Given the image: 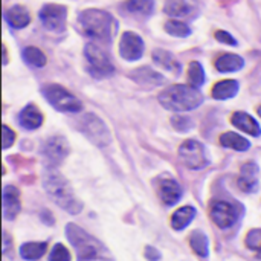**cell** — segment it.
Instances as JSON below:
<instances>
[{
  "label": "cell",
  "instance_id": "obj_2",
  "mask_svg": "<svg viewBox=\"0 0 261 261\" xmlns=\"http://www.w3.org/2000/svg\"><path fill=\"white\" fill-rule=\"evenodd\" d=\"M159 102L170 112H190L202 106L203 95L193 84H174L159 93Z\"/></svg>",
  "mask_w": 261,
  "mask_h": 261
},
{
  "label": "cell",
  "instance_id": "obj_14",
  "mask_svg": "<svg viewBox=\"0 0 261 261\" xmlns=\"http://www.w3.org/2000/svg\"><path fill=\"white\" fill-rule=\"evenodd\" d=\"M237 185L243 193H255L258 190V165L254 162L245 164L240 170Z\"/></svg>",
  "mask_w": 261,
  "mask_h": 261
},
{
  "label": "cell",
  "instance_id": "obj_19",
  "mask_svg": "<svg viewBox=\"0 0 261 261\" xmlns=\"http://www.w3.org/2000/svg\"><path fill=\"white\" fill-rule=\"evenodd\" d=\"M151 57H153V61H154L158 66L164 67V69L168 70V72H171V73H174V75H179V73L182 72L180 63L177 61V58H176L171 52H168V50H165V49H154L153 54H151Z\"/></svg>",
  "mask_w": 261,
  "mask_h": 261
},
{
  "label": "cell",
  "instance_id": "obj_13",
  "mask_svg": "<svg viewBox=\"0 0 261 261\" xmlns=\"http://www.w3.org/2000/svg\"><path fill=\"white\" fill-rule=\"evenodd\" d=\"M2 200H3V219L5 220H14L21 210L20 191L12 185L3 187Z\"/></svg>",
  "mask_w": 261,
  "mask_h": 261
},
{
  "label": "cell",
  "instance_id": "obj_7",
  "mask_svg": "<svg viewBox=\"0 0 261 261\" xmlns=\"http://www.w3.org/2000/svg\"><path fill=\"white\" fill-rule=\"evenodd\" d=\"M84 57L87 61V69L95 78H106L115 72V66L107 57V54L99 49L95 43H87L84 46Z\"/></svg>",
  "mask_w": 261,
  "mask_h": 261
},
{
  "label": "cell",
  "instance_id": "obj_12",
  "mask_svg": "<svg viewBox=\"0 0 261 261\" xmlns=\"http://www.w3.org/2000/svg\"><path fill=\"white\" fill-rule=\"evenodd\" d=\"M119 55L125 60V61H136L144 55V41L142 38L132 32L127 31L122 34L121 40H119Z\"/></svg>",
  "mask_w": 261,
  "mask_h": 261
},
{
  "label": "cell",
  "instance_id": "obj_34",
  "mask_svg": "<svg viewBox=\"0 0 261 261\" xmlns=\"http://www.w3.org/2000/svg\"><path fill=\"white\" fill-rule=\"evenodd\" d=\"M171 124H173V127H174L176 130H179V132H188V130L193 127L191 119L187 118V116H182V115L173 116V118H171Z\"/></svg>",
  "mask_w": 261,
  "mask_h": 261
},
{
  "label": "cell",
  "instance_id": "obj_25",
  "mask_svg": "<svg viewBox=\"0 0 261 261\" xmlns=\"http://www.w3.org/2000/svg\"><path fill=\"white\" fill-rule=\"evenodd\" d=\"M47 251L46 242H29L20 246V257L23 260H40Z\"/></svg>",
  "mask_w": 261,
  "mask_h": 261
},
{
  "label": "cell",
  "instance_id": "obj_20",
  "mask_svg": "<svg viewBox=\"0 0 261 261\" xmlns=\"http://www.w3.org/2000/svg\"><path fill=\"white\" fill-rule=\"evenodd\" d=\"M239 89H240V84L237 80H222V81L214 84L211 95L214 99L226 101V99L234 98L239 93Z\"/></svg>",
  "mask_w": 261,
  "mask_h": 261
},
{
  "label": "cell",
  "instance_id": "obj_10",
  "mask_svg": "<svg viewBox=\"0 0 261 261\" xmlns=\"http://www.w3.org/2000/svg\"><path fill=\"white\" fill-rule=\"evenodd\" d=\"M69 151V142L63 136H52L41 145V156L44 158L47 167H58L67 158Z\"/></svg>",
  "mask_w": 261,
  "mask_h": 261
},
{
  "label": "cell",
  "instance_id": "obj_32",
  "mask_svg": "<svg viewBox=\"0 0 261 261\" xmlns=\"http://www.w3.org/2000/svg\"><path fill=\"white\" fill-rule=\"evenodd\" d=\"M245 243H246V246L251 251H254L258 255V258H261V229H252V231H249L248 236H246Z\"/></svg>",
  "mask_w": 261,
  "mask_h": 261
},
{
  "label": "cell",
  "instance_id": "obj_4",
  "mask_svg": "<svg viewBox=\"0 0 261 261\" xmlns=\"http://www.w3.org/2000/svg\"><path fill=\"white\" fill-rule=\"evenodd\" d=\"M66 236H67L69 242L72 243L78 260L109 258V257H104L106 248L96 239H93L90 234H87L84 229H81L80 226L69 223L66 226Z\"/></svg>",
  "mask_w": 261,
  "mask_h": 261
},
{
  "label": "cell",
  "instance_id": "obj_5",
  "mask_svg": "<svg viewBox=\"0 0 261 261\" xmlns=\"http://www.w3.org/2000/svg\"><path fill=\"white\" fill-rule=\"evenodd\" d=\"M41 93L46 101L58 112L76 113L83 109V102L60 84H46L41 87Z\"/></svg>",
  "mask_w": 261,
  "mask_h": 261
},
{
  "label": "cell",
  "instance_id": "obj_31",
  "mask_svg": "<svg viewBox=\"0 0 261 261\" xmlns=\"http://www.w3.org/2000/svg\"><path fill=\"white\" fill-rule=\"evenodd\" d=\"M188 80L193 86L196 87H200L205 84V70H203V66L199 63V61H191L190 66H188Z\"/></svg>",
  "mask_w": 261,
  "mask_h": 261
},
{
  "label": "cell",
  "instance_id": "obj_16",
  "mask_svg": "<svg viewBox=\"0 0 261 261\" xmlns=\"http://www.w3.org/2000/svg\"><path fill=\"white\" fill-rule=\"evenodd\" d=\"M159 197L165 205L173 206L180 200L182 188L174 179H164L159 184Z\"/></svg>",
  "mask_w": 261,
  "mask_h": 261
},
{
  "label": "cell",
  "instance_id": "obj_6",
  "mask_svg": "<svg viewBox=\"0 0 261 261\" xmlns=\"http://www.w3.org/2000/svg\"><path fill=\"white\" fill-rule=\"evenodd\" d=\"M78 130L96 147L104 148L110 144L112 136L106 122L93 113H86L78 121Z\"/></svg>",
  "mask_w": 261,
  "mask_h": 261
},
{
  "label": "cell",
  "instance_id": "obj_36",
  "mask_svg": "<svg viewBox=\"0 0 261 261\" xmlns=\"http://www.w3.org/2000/svg\"><path fill=\"white\" fill-rule=\"evenodd\" d=\"M216 40L220 41V43L229 44V46H237V40L226 31H217L216 32Z\"/></svg>",
  "mask_w": 261,
  "mask_h": 261
},
{
  "label": "cell",
  "instance_id": "obj_3",
  "mask_svg": "<svg viewBox=\"0 0 261 261\" xmlns=\"http://www.w3.org/2000/svg\"><path fill=\"white\" fill-rule=\"evenodd\" d=\"M84 35L98 41H109L113 32V17L102 9H86L78 15Z\"/></svg>",
  "mask_w": 261,
  "mask_h": 261
},
{
  "label": "cell",
  "instance_id": "obj_33",
  "mask_svg": "<svg viewBox=\"0 0 261 261\" xmlns=\"http://www.w3.org/2000/svg\"><path fill=\"white\" fill-rule=\"evenodd\" d=\"M70 258L72 257H70V252L67 251V248L60 245V243L55 245L49 254V260L50 261H69Z\"/></svg>",
  "mask_w": 261,
  "mask_h": 261
},
{
  "label": "cell",
  "instance_id": "obj_26",
  "mask_svg": "<svg viewBox=\"0 0 261 261\" xmlns=\"http://www.w3.org/2000/svg\"><path fill=\"white\" fill-rule=\"evenodd\" d=\"M190 245H191V249L196 252L197 257H200V258H208V255H210L208 237H206L202 231H194V232L190 236Z\"/></svg>",
  "mask_w": 261,
  "mask_h": 261
},
{
  "label": "cell",
  "instance_id": "obj_1",
  "mask_svg": "<svg viewBox=\"0 0 261 261\" xmlns=\"http://www.w3.org/2000/svg\"><path fill=\"white\" fill-rule=\"evenodd\" d=\"M43 187L49 197L69 214H78L83 210V202L75 196L70 184L57 170V167H46L43 173Z\"/></svg>",
  "mask_w": 261,
  "mask_h": 261
},
{
  "label": "cell",
  "instance_id": "obj_40",
  "mask_svg": "<svg viewBox=\"0 0 261 261\" xmlns=\"http://www.w3.org/2000/svg\"><path fill=\"white\" fill-rule=\"evenodd\" d=\"M257 112H258V115H260V118H261V106L258 107V110H257Z\"/></svg>",
  "mask_w": 261,
  "mask_h": 261
},
{
  "label": "cell",
  "instance_id": "obj_22",
  "mask_svg": "<svg viewBox=\"0 0 261 261\" xmlns=\"http://www.w3.org/2000/svg\"><path fill=\"white\" fill-rule=\"evenodd\" d=\"M139 86H148V87H156L164 83V76L150 67H139L132 72L130 75Z\"/></svg>",
  "mask_w": 261,
  "mask_h": 261
},
{
  "label": "cell",
  "instance_id": "obj_29",
  "mask_svg": "<svg viewBox=\"0 0 261 261\" xmlns=\"http://www.w3.org/2000/svg\"><path fill=\"white\" fill-rule=\"evenodd\" d=\"M164 11L171 17H184L191 12V6L187 0H167Z\"/></svg>",
  "mask_w": 261,
  "mask_h": 261
},
{
  "label": "cell",
  "instance_id": "obj_11",
  "mask_svg": "<svg viewBox=\"0 0 261 261\" xmlns=\"http://www.w3.org/2000/svg\"><path fill=\"white\" fill-rule=\"evenodd\" d=\"M40 21L43 26L50 32H63L66 29V20H67V8L63 5L49 3L44 5L40 9Z\"/></svg>",
  "mask_w": 261,
  "mask_h": 261
},
{
  "label": "cell",
  "instance_id": "obj_38",
  "mask_svg": "<svg viewBox=\"0 0 261 261\" xmlns=\"http://www.w3.org/2000/svg\"><path fill=\"white\" fill-rule=\"evenodd\" d=\"M12 246V242L9 240V236H8V232L6 231H3V255H6L8 254V249Z\"/></svg>",
  "mask_w": 261,
  "mask_h": 261
},
{
  "label": "cell",
  "instance_id": "obj_18",
  "mask_svg": "<svg viewBox=\"0 0 261 261\" xmlns=\"http://www.w3.org/2000/svg\"><path fill=\"white\" fill-rule=\"evenodd\" d=\"M5 20L12 29H23L31 23V14L24 6L15 5L5 12Z\"/></svg>",
  "mask_w": 261,
  "mask_h": 261
},
{
  "label": "cell",
  "instance_id": "obj_35",
  "mask_svg": "<svg viewBox=\"0 0 261 261\" xmlns=\"http://www.w3.org/2000/svg\"><path fill=\"white\" fill-rule=\"evenodd\" d=\"M2 128H3V148L6 150V148H9V147L14 145V142H15V133L6 124H3Z\"/></svg>",
  "mask_w": 261,
  "mask_h": 261
},
{
  "label": "cell",
  "instance_id": "obj_9",
  "mask_svg": "<svg viewBox=\"0 0 261 261\" xmlns=\"http://www.w3.org/2000/svg\"><path fill=\"white\" fill-rule=\"evenodd\" d=\"M179 158L182 164L190 170H200L208 165L205 147L196 139H188L179 147Z\"/></svg>",
  "mask_w": 261,
  "mask_h": 261
},
{
  "label": "cell",
  "instance_id": "obj_8",
  "mask_svg": "<svg viewBox=\"0 0 261 261\" xmlns=\"http://www.w3.org/2000/svg\"><path fill=\"white\" fill-rule=\"evenodd\" d=\"M242 216V208L236 203L226 202V200H219L211 205L210 210V217L211 220L220 228V229H228L237 223V220Z\"/></svg>",
  "mask_w": 261,
  "mask_h": 261
},
{
  "label": "cell",
  "instance_id": "obj_37",
  "mask_svg": "<svg viewBox=\"0 0 261 261\" xmlns=\"http://www.w3.org/2000/svg\"><path fill=\"white\" fill-rule=\"evenodd\" d=\"M145 258H148V260H161V252L156 251L151 246H147L145 248Z\"/></svg>",
  "mask_w": 261,
  "mask_h": 261
},
{
  "label": "cell",
  "instance_id": "obj_23",
  "mask_svg": "<svg viewBox=\"0 0 261 261\" xmlns=\"http://www.w3.org/2000/svg\"><path fill=\"white\" fill-rule=\"evenodd\" d=\"M196 208L193 206H182L171 216V228L174 231H184L196 217Z\"/></svg>",
  "mask_w": 261,
  "mask_h": 261
},
{
  "label": "cell",
  "instance_id": "obj_24",
  "mask_svg": "<svg viewBox=\"0 0 261 261\" xmlns=\"http://www.w3.org/2000/svg\"><path fill=\"white\" fill-rule=\"evenodd\" d=\"M220 145L225 148L234 150V151H248L251 147V142L237 133L228 132V133H223L220 136Z\"/></svg>",
  "mask_w": 261,
  "mask_h": 261
},
{
  "label": "cell",
  "instance_id": "obj_39",
  "mask_svg": "<svg viewBox=\"0 0 261 261\" xmlns=\"http://www.w3.org/2000/svg\"><path fill=\"white\" fill-rule=\"evenodd\" d=\"M3 64H8V52H6V46H3Z\"/></svg>",
  "mask_w": 261,
  "mask_h": 261
},
{
  "label": "cell",
  "instance_id": "obj_21",
  "mask_svg": "<svg viewBox=\"0 0 261 261\" xmlns=\"http://www.w3.org/2000/svg\"><path fill=\"white\" fill-rule=\"evenodd\" d=\"M216 69L222 73H229V72H237L245 67V60L240 55L236 54H223L220 55L216 63Z\"/></svg>",
  "mask_w": 261,
  "mask_h": 261
},
{
  "label": "cell",
  "instance_id": "obj_15",
  "mask_svg": "<svg viewBox=\"0 0 261 261\" xmlns=\"http://www.w3.org/2000/svg\"><path fill=\"white\" fill-rule=\"evenodd\" d=\"M44 118L40 109L34 104H28L21 112L18 113V122L24 130H37L41 127Z\"/></svg>",
  "mask_w": 261,
  "mask_h": 261
},
{
  "label": "cell",
  "instance_id": "obj_30",
  "mask_svg": "<svg viewBox=\"0 0 261 261\" xmlns=\"http://www.w3.org/2000/svg\"><path fill=\"white\" fill-rule=\"evenodd\" d=\"M165 32L173 35V37H177V38H185V37H190L191 35V29L187 23L184 21H179V20H170L165 23Z\"/></svg>",
  "mask_w": 261,
  "mask_h": 261
},
{
  "label": "cell",
  "instance_id": "obj_17",
  "mask_svg": "<svg viewBox=\"0 0 261 261\" xmlns=\"http://www.w3.org/2000/svg\"><path fill=\"white\" fill-rule=\"evenodd\" d=\"M231 122H232V125H236L239 130H242V132L251 135V136L258 138L261 135L260 124H258L249 113L236 112V113H232V116H231Z\"/></svg>",
  "mask_w": 261,
  "mask_h": 261
},
{
  "label": "cell",
  "instance_id": "obj_27",
  "mask_svg": "<svg viewBox=\"0 0 261 261\" xmlns=\"http://www.w3.org/2000/svg\"><path fill=\"white\" fill-rule=\"evenodd\" d=\"M124 8L135 15H150L154 9V0H127Z\"/></svg>",
  "mask_w": 261,
  "mask_h": 261
},
{
  "label": "cell",
  "instance_id": "obj_28",
  "mask_svg": "<svg viewBox=\"0 0 261 261\" xmlns=\"http://www.w3.org/2000/svg\"><path fill=\"white\" fill-rule=\"evenodd\" d=\"M21 55H23L24 61H26L29 66H32V67H43V66H46V63H47V58H46V55L43 54V50L38 49V47H35V46H28V47H24L23 52H21Z\"/></svg>",
  "mask_w": 261,
  "mask_h": 261
}]
</instances>
